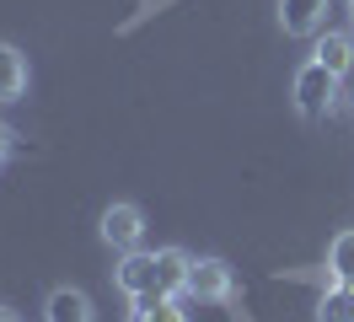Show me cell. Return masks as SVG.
Instances as JSON below:
<instances>
[{
    "instance_id": "obj_1",
    "label": "cell",
    "mask_w": 354,
    "mask_h": 322,
    "mask_svg": "<svg viewBox=\"0 0 354 322\" xmlns=\"http://www.w3.org/2000/svg\"><path fill=\"white\" fill-rule=\"evenodd\" d=\"M338 91H344V75H333L328 64L306 60L295 70V113H301L306 124H322V118H328V107L338 102Z\"/></svg>"
},
{
    "instance_id": "obj_2",
    "label": "cell",
    "mask_w": 354,
    "mask_h": 322,
    "mask_svg": "<svg viewBox=\"0 0 354 322\" xmlns=\"http://www.w3.org/2000/svg\"><path fill=\"white\" fill-rule=\"evenodd\" d=\"M231 290H236L231 263H221V258H194V274H188V296L194 301L221 306V301H231Z\"/></svg>"
},
{
    "instance_id": "obj_3",
    "label": "cell",
    "mask_w": 354,
    "mask_h": 322,
    "mask_svg": "<svg viewBox=\"0 0 354 322\" xmlns=\"http://www.w3.org/2000/svg\"><path fill=\"white\" fill-rule=\"evenodd\" d=\"M140 231H145V215L134 204H108L102 210V242L118 247V253H134L140 247Z\"/></svg>"
},
{
    "instance_id": "obj_4",
    "label": "cell",
    "mask_w": 354,
    "mask_h": 322,
    "mask_svg": "<svg viewBox=\"0 0 354 322\" xmlns=\"http://www.w3.org/2000/svg\"><path fill=\"white\" fill-rule=\"evenodd\" d=\"M113 279H118V290H124L129 301L151 296V290H156V253H140V247L124 253V263L113 269Z\"/></svg>"
},
{
    "instance_id": "obj_5",
    "label": "cell",
    "mask_w": 354,
    "mask_h": 322,
    "mask_svg": "<svg viewBox=\"0 0 354 322\" xmlns=\"http://www.w3.org/2000/svg\"><path fill=\"white\" fill-rule=\"evenodd\" d=\"M188 274H194V258L183 247H161L156 253V290L161 296H188Z\"/></svg>"
},
{
    "instance_id": "obj_6",
    "label": "cell",
    "mask_w": 354,
    "mask_h": 322,
    "mask_svg": "<svg viewBox=\"0 0 354 322\" xmlns=\"http://www.w3.org/2000/svg\"><path fill=\"white\" fill-rule=\"evenodd\" d=\"M311 60L328 64L333 75H344V81H349V75H354V38H349V33H317Z\"/></svg>"
},
{
    "instance_id": "obj_7",
    "label": "cell",
    "mask_w": 354,
    "mask_h": 322,
    "mask_svg": "<svg viewBox=\"0 0 354 322\" xmlns=\"http://www.w3.org/2000/svg\"><path fill=\"white\" fill-rule=\"evenodd\" d=\"M322 11H328V0H279V27L290 38H311L322 27Z\"/></svg>"
},
{
    "instance_id": "obj_8",
    "label": "cell",
    "mask_w": 354,
    "mask_h": 322,
    "mask_svg": "<svg viewBox=\"0 0 354 322\" xmlns=\"http://www.w3.org/2000/svg\"><path fill=\"white\" fill-rule=\"evenodd\" d=\"M27 91V54L17 43H0V102H17Z\"/></svg>"
},
{
    "instance_id": "obj_9",
    "label": "cell",
    "mask_w": 354,
    "mask_h": 322,
    "mask_svg": "<svg viewBox=\"0 0 354 322\" xmlns=\"http://www.w3.org/2000/svg\"><path fill=\"white\" fill-rule=\"evenodd\" d=\"M317 322H354V285L328 279V290L317 296Z\"/></svg>"
},
{
    "instance_id": "obj_10",
    "label": "cell",
    "mask_w": 354,
    "mask_h": 322,
    "mask_svg": "<svg viewBox=\"0 0 354 322\" xmlns=\"http://www.w3.org/2000/svg\"><path fill=\"white\" fill-rule=\"evenodd\" d=\"M44 322H91V301L81 296V290H54L48 296V306H44Z\"/></svg>"
},
{
    "instance_id": "obj_11",
    "label": "cell",
    "mask_w": 354,
    "mask_h": 322,
    "mask_svg": "<svg viewBox=\"0 0 354 322\" xmlns=\"http://www.w3.org/2000/svg\"><path fill=\"white\" fill-rule=\"evenodd\" d=\"M129 322H188V312L177 306V296H161V290H151V296L134 301V317Z\"/></svg>"
},
{
    "instance_id": "obj_12",
    "label": "cell",
    "mask_w": 354,
    "mask_h": 322,
    "mask_svg": "<svg viewBox=\"0 0 354 322\" xmlns=\"http://www.w3.org/2000/svg\"><path fill=\"white\" fill-rule=\"evenodd\" d=\"M328 274L333 279H354V231H338L328 247Z\"/></svg>"
},
{
    "instance_id": "obj_13",
    "label": "cell",
    "mask_w": 354,
    "mask_h": 322,
    "mask_svg": "<svg viewBox=\"0 0 354 322\" xmlns=\"http://www.w3.org/2000/svg\"><path fill=\"white\" fill-rule=\"evenodd\" d=\"M11 140H17V134H11V129L0 124V156H6V150H11Z\"/></svg>"
},
{
    "instance_id": "obj_14",
    "label": "cell",
    "mask_w": 354,
    "mask_h": 322,
    "mask_svg": "<svg viewBox=\"0 0 354 322\" xmlns=\"http://www.w3.org/2000/svg\"><path fill=\"white\" fill-rule=\"evenodd\" d=\"M0 322H11V312H0Z\"/></svg>"
},
{
    "instance_id": "obj_15",
    "label": "cell",
    "mask_w": 354,
    "mask_h": 322,
    "mask_svg": "<svg viewBox=\"0 0 354 322\" xmlns=\"http://www.w3.org/2000/svg\"><path fill=\"white\" fill-rule=\"evenodd\" d=\"M349 6H354V0H349Z\"/></svg>"
}]
</instances>
